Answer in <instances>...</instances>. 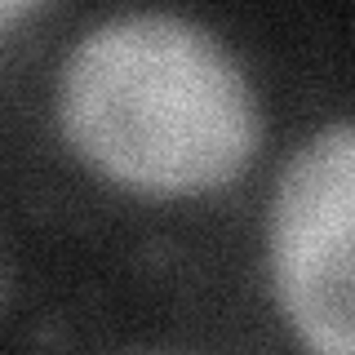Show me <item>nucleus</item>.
I'll return each mask as SVG.
<instances>
[{
	"instance_id": "1",
	"label": "nucleus",
	"mask_w": 355,
	"mask_h": 355,
	"mask_svg": "<svg viewBox=\"0 0 355 355\" xmlns=\"http://www.w3.org/2000/svg\"><path fill=\"white\" fill-rule=\"evenodd\" d=\"M58 125L107 182L142 196L227 187L258 151V98L214 31L178 14H120L58 71Z\"/></svg>"
},
{
	"instance_id": "2",
	"label": "nucleus",
	"mask_w": 355,
	"mask_h": 355,
	"mask_svg": "<svg viewBox=\"0 0 355 355\" xmlns=\"http://www.w3.org/2000/svg\"><path fill=\"white\" fill-rule=\"evenodd\" d=\"M271 275L311 355H355V120L311 133L271 200Z\"/></svg>"
}]
</instances>
